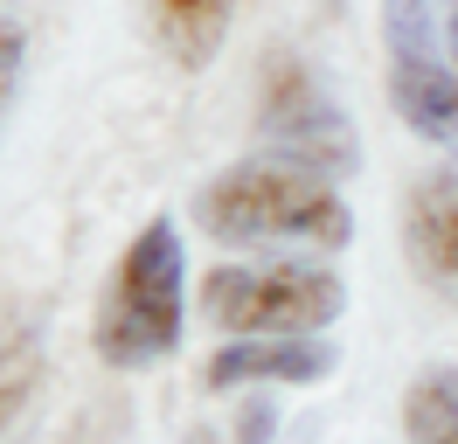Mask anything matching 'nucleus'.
<instances>
[{
  "instance_id": "nucleus-1",
  "label": "nucleus",
  "mask_w": 458,
  "mask_h": 444,
  "mask_svg": "<svg viewBox=\"0 0 458 444\" xmlns=\"http://www.w3.org/2000/svg\"><path fill=\"white\" fill-rule=\"evenodd\" d=\"M195 222L223 243H347L354 216H347L341 188L292 160H236L223 166L208 188L195 194Z\"/></svg>"
},
{
  "instance_id": "nucleus-2",
  "label": "nucleus",
  "mask_w": 458,
  "mask_h": 444,
  "mask_svg": "<svg viewBox=\"0 0 458 444\" xmlns=\"http://www.w3.org/2000/svg\"><path fill=\"white\" fill-rule=\"evenodd\" d=\"M90 340H98V361H112V368H146V361L174 354V340H181V236L167 216L146 222L132 250L118 257V271L105 278Z\"/></svg>"
},
{
  "instance_id": "nucleus-3",
  "label": "nucleus",
  "mask_w": 458,
  "mask_h": 444,
  "mask_svg": "<svg viewBox=\"0 0 458 444\" xmlns=\"http://www.w3.org/2000/svg\"><path fill=\"white\" fill-rule=\"evenodd\" d=\"M341 278L319 264H223L201 278V312L223 333H258V340H313L341 320Z\"/></svg>"
},
{
  "instance_id": "nucleus-4",
  "label": "nucleus",
  "mask_w": 458,
  "mask_h": 444,
  "mask_svg": "<svg viewBox=\"0 0 458 444\" xmlns=\"http://www.w3.org/2000/svg\"><path fill=\"white\" fill-rule=\"evenodd\" d=\"M258 146H264V160H292V166H313V174H354L361 166L354 118L299 56H264Z\"/></svg>"
},
{
  "instance_id": "nucleus-5",
  "label": "nucleus",
  "mask_w": 458,
  "mask_h": 444,
  "mask_svg": "<svg viewBox=\"0 0 458 444\" xmlns=\"http://www.w3.org/2000/svg\"><path fill=\"white\" fill-rule=\"evenodd\" d=\"M445 0H382L389 35V98L424 139L458 146V63L445 49Z\"/></svg>"
},
{
  "instance_id": "nucleus-6",
  "label": "nucleus",
  "mask_w": 458,
  "mask_h": 444,
  "mask_svg": "<svg viewBox=\"0 0 458 444\" xmlns=\"http://www.w3.org/2000/svg\"><path fill=\"white\" fill-rule=\"evenodd\" d=\"M410 264L445 305H458V166H430L403 201Z\"/></svg>"
},
{
  "instance_id": "nucleus-7",
  "label": "nucleus",
  "mask_w": 458,
  "mask_h": 444,
  "mask_svg": "<svg viewBox=\"0 0 458 444\" xmlns=\"http://www.w3.org/2000/svg\"><path fill=\"white\" fill-rule=\"evenodd\" d=\"M334 375L327 340H229L208 361V388H250V382H319Z\"/></svg>"
},
{
  "instance_id": "nucleus-8",
  "label": "nucleus",
  "mask_w": 458,
  "mask_h": 444,
  "mask_svg": "<svg viewBox=\"0 0 458 444\" xmlns=\"http://www.w3.org/2000/svg\"><path fill=\"white\" fill-rule=\"evenodd\" d=\"M229 14L236 0H153V35L181 70H208L229 42Z\"/></svg>"
},
{
  "instance_id": "nucleus-9",
  "label": "nucleus",
  "mask_w": 458,
  "mask_h": 444,
  "mask_svg": "<svg viewBox=\"0 0 458 444\" xmlns=\"http://www.w3.org/2000/svg\"><path fill=\"white\" fill-rule=\"evenodd\" d=\"M410 444H458V368H424L403 396Z\"/></svg>"
},
{
  "instance_id": "nucleus-10",
  "label": "nucleus",
  "mask_w": 458,
  "mask_h": 444,
  "mask_svg": "<svg viewBox=\"0 0 458 444\" xmlns=\"http://www.w3.org/2000/svg\"><path fill=\"white\" fill-rule=\"evenodd\" d=\"M29 388H35V347L29 340H0V431L29 403Z\"/></svg>"
},
{
  "instance_id": "nucleus-11",
  "label": "nucleus",
  "mask_w": 458,
  "mask_h": 444,
  "mask_svg": "<svg viewBox=\"0 0 458 444\" xmlns=\"http://www.w3.org/2000/svg\"><path fill=\"white\" fill-rule=\"evenodd\" d=\"M14 77H21V28L0 14V111H7V98H14Z\"/></svg>"
},
{
  "instance_id": "nucleus-12",
  "label": "nucleus",
  "mask_w": 458,
  "mask_h": 444,
  "mask_svg": "<svg viewBox=\"0 0 458 444\" xmlns=\"http://www.w3.org/2000/svg\"><path fill=\"white\" fill-rule=\"evenodd\" d=\"M445 49H452V63H458V0H452V21H445Z\"/></svg>"
},
{
  "instance_id": "nucleus-13",
  "label": "nucleus",
  "mask_w": 458,
  "mask_h": 444,
  "mask_svg": "<svg viewBox=\"0 0 458 444\" xmlns=\"http://www.w3.org/2000/svg\"><path fill=\"white\" fill-rule=\"evenodd\" d=\"M188 444H216V438H208V431H195V438H188Z\"/></svg>"
}]
</instances>
